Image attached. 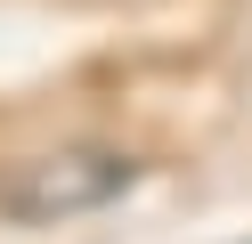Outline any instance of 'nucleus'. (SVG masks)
<instances>
[{"label": "nucleus", "instance_id": "1", "mask_svg": "<svg viewBox=\"0 0 252 244\" xmlns=\"http://www.w3.org/2000/svg\"><path fill=\"white\" fill-rule=\"evenodd\" d=\"M130 179H138V163L106 155V146H57V155L25 163V171L0 187V211H8V220H73V211L114 204Z\"/></svg>", "mask_w": 252, "mask_h": 244}]
</instances>
